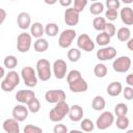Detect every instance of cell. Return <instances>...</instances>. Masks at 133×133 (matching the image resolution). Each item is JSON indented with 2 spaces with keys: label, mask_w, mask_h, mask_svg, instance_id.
<instances>
[{
  "label": "cell",
  "mask_w": 133,
  "mask_h": 133,
  "mask_svg": "<svg viewBox=\"0 0 133 133\" xmlns=\"http://www.w3.org/2000/svg\"><path fill=\"white\" fill-rule=\"evenodd\" d=\"M70 106L65 101H61L55 104V106L50 110L49 112V118L54 122V123H58L61 122L66 115H69L70 112Z\"/></svg>",
  "instance_id": "obj_1"
},
{
  "label": "cell",
  "mask_w": 133,
  "mask_h": 133,
  "mask_svg": "<svg viewBox=\"0 0 133 133\" xmlns=\"http://www.w3.org/2000/svg\"><path fill=\"white\" fill-rule=\"evenodd\" d=\"M19 83H20V75L16 71H9L6 74L5 79H3L1 82V89L10 92L15 89L16 86L19 85Z\"/></svg>",
  "instance_id": "obj_2"
},
{
  "label": "cell",
  "mask_w": 133,
  "mask_h": 133,
  "mask_svg": "<svg viewBox=\"0 0 133 133\" xmlns=\"http://www.w3.org/2000/svg\"><path fill=\"white\" fill-rule=\"evenodd\" d=\"M36 73L42 81H48L52 76L51 64L48 59L42 58L36 62Z\"/></svg>",
  "instance_id": "obj_3"
},
{
  "label": "cell",
  "mask_w": 133,
  "mask_h": 133,
  "mask_svg": "<svg viewBox=\"0 0 133 133\" xmlns=\"http://www.w3.org/2000/svg\"><path fill=\"white\" fill-rule=\"evenodd\" d=\"M21 77L28 87H34L37 84V77L35 71L31 66H24L21 70Z\"/></svg>",
  "instance_id": "obj_4"
},
{
  "label": "cell",
  "mask_w": 133,
  "mask_h": 133,
  "mask_svg": "<svg viewBox=\"0 0 133 133\" xmlns=\"http://www.w3.org/2000/svg\"><path fill=\"white\" fill-rule=\"evenodd\" d=\"M31 34L27 32H22L17 37V50L21 53H26L29 51L32 43Z\"/></svg>",
  "instance_id": "obj_5"
},
{
  "label": "cell",
  "mask_w": 133,
  "mask_h": 133,
  "mask_svg": "<svg viewBox=\"0 0 133 133\" xmlns=\"http://www.w3.org/2000/svg\"><path fill=\"white\" fill-rule=\"evenodd\" d=\"M131 68V59L129 56H119L112 62V69L116 73H127Z\"/></svg>",
  "instance_id": "obj_6"
},
{
  "label": "cell",
  "mask_w": 133,
  "mask_h": 133,
  "mask_svg": "<svg viewBox=\"0 0 133 133\" xmlns=\"http://www.w3.org/2000/svg\"><path fill=\"white\" fill-rule=\"evenodd\" d=\"M114 122V116L113 113L110 111H104L100 114V116L97 118L96 126L99 130H105L109 128Z\"/></svg>",
  "instance_id": "obj_7"
},
{
  "label": "cell",
  "mask_w": 133,
  "mask_h": 133,
  "mask_svg": "<svg viewBox=\"0 0 133 133\" xmlns=\"http://www.w3.org/2000/svg\"><path fill=\"white\" fill-rule=\"evenodd\" d=\"M76 37V31L74 29H65L63 30L60 35H59V38H58V45L60 48H63V49H66L69 48L73 41L75 39Z\"/></svg>",
  "instance_id": "obj_8"
},
{
  "label": "cell",
  "mask_w": 133,
  "mask_h": 133,
  "mask_svg": "<svg viewBox=\"0 0 133 133\" xmlns=\"http://www.w3.org/2000/svg\"><path fill=\"white\" fill-rule=\"evenodd\" d=\"M77 46L80 50H83L84 52H91L95 49V43L86 33H82L78 36Z\"/></svg>",
  "instance_id": "obj_9"
},
{
  "label": "cell",
  "mask_w": 133,
  "mask_h": 133,
  "mask_svg": "<svg viewBox=\"0 0 133 133\" xmlns=\"http://www.w3.org/2000/svg\"><path fill=\"white\" fill-rule=\"evenodd\" d=\"M52 68H53V74H54L56 79L61 80L68 75L66 74L68 65H66V62L63 59H56L53 62Z\"/></svg>",
  "instance_id": "obj_10"
},
{
  "label": "cell",
  "mask_w": 133,
  "mask_h": 133,
  "mask_svg": "<svg viewBox=\"0 0 133 133\" xmlns=\"http://www.w3.org/2000/svg\"><path fill=\"white\" fill-rule=\"evenodd\" d=\"M45 99L48 103H58L61 101H65L66 96L62 89H50L45 94Z\"/></svg>",
  "instance_id": "obj_11"
},
{
  "label": "cell",
  "mask_w": 133,
  "mask_h": 133,
  "mask_svg": "<svg viewBox=\"0 0 133 133\" xmlns=\"http://www.w3.org/2000/svg\"><path fill=\"white\" fill-rule=\"evenodd\" d=\"M116 50L114 47H103L100 50L97 51V58L101 61H107V60H111L112 58H114L116 56Z\"/></svg>",
  "instance_id": "obj_12"
},
{
  "label": "cell",
  "mask_w": 133,
  "mask_h": 133,
  "mask_svg": "<svg viewBox=\"0 0 133 133\" xmlns=\"http://www.w3.org/2000/svg\"><path fill=\"white\" fill-rule=\"evenodd\" d=\"M79 14L74 7H70L66 8L64 11V22L68 26H76L79 23Z\"/></svg>",
  "instance_id": "obj_13"
},
{
  "label": "cell",
  "mask_w": 133,
  "mask_h": 133,
  "mask_svg": "<svg viewBox=\"0 0 133 133\" xmlns=\"http://www.w3.org/2000/svg\"><path fill=\"white\" fill-rule=\"evenodd\" d=\"M29 109L28 107L25 106V104H20V105H16L12 108V117L16 118L19 122H23L28 117V113H29Z\"/></svg>",
  "instance_id": "obj_14"
},
{
  "label": "cell",
  "mask_w": 133,
  "mask_h": 133,
  "mask_svg": "<svg viewBox=\"0 0 133 133\" xmlns=\"http://www.w3.org/2000/svg\"><path fill=\"white\" fill-rule=\"evenodd\" d=\"M34 97H35V94L31 89H20L19 91H17L15 98L19 103L27 105L29 103V101L31 99H33Z\"/></svg>",
  "instance_id": "obj_15"
},
{
  "label": "cell",
  "mask_w": 133,
  "mask_h": 133,
  "mask_svg": "<svg viewBox=\"0 0 133 133\" xmlns=\"http://www.w3.org/2000/svg\"><path fill=\"white\" fill-rule=\"evenodd\" d=\"M3 130L6 133H20V125H19V121H17L16 118H7L3 122L2 124Z\"/></svg>",
  "instance_id": "obj_16"
},
{
  "label": "cell",
  "mask_w": 133,
  "mask_h": 133,
  "mask_svg": "<svg viewBox=\"0 0 133 133\" xmlns=\"http://www.w3.org/2000/svg\"><path fill=\"white\" fill-rule=\"evenodd\" d=\"M69 87L71 91L75 94H79V92H85L88 89V84L83 78H80L72 83H69Z\"/></svg>",
  "instance_id": "obj_17"
},
{
  "label": "cell",
  "mask_w": 133,
  "mask_h": 133,
  "mask_svg": "<svg viewBox=\"0 0 133 133\" xmlns=\"http://www.w3.org/2000/svg\"><path fill=\"white\" fill-rule=\"evenodd\" d=\"M17 24H18L19 28H21L23 30L28 29L31 26V18L29 16V14L25 12V11L20 12L17 17Z\"/></svg>",
  "instance_id": "obj_18"
},
{
  "label": "cell",
  "mask_w": 133,
  "mask_h": 133,
  "mask_svg": "<svg viewBox=\"0 0 133 133\" xmlns=\"http://www.w3.org/2000/svg\"><path fill=\"white\" fill-rule=\"evenodd\" d=\"M119 17H121V20L122 22L125 24V25H133V9L129 6L127 7H124L121 9L119 11Z\"/></svg>",
  "instance_id": "obj_19"
},
{
  "label": "cell",
  "mask_w": 133,
  "mask_h": 133,
  "mask_svg": "<svg viewBox=\"0 0 133 133\" xmlns=\"http://www.w3.org/2000/svg\"><path fill=\"white\" fill-rule=\"evenodd\" d=\"M69 117L72 122H79L82 119L83 117V109L80 105H73L70 108V112H69Z\"/></svg>",
  "instance_id": "obj_20"
},
{
  "label": "cell",
  "mask_w": 133,
  "mask_h": 133,
  "mask_svg": "<svg viewBox=\"0 0 133 133\" xmlns=\"http://www.w3.org/2000/svg\"><path fill=\"white\" fill-rule=\"evenodd\" d=\"M107 94L111 97H116L118 96L121 92H123V86L122 83L118 81H113L111 82L108 86H107Z\"/></svg>",
  "instance_id": "obj_21"
},
{
  "label": "cell",
  "mask_w": 133,
  "mask_h": 133,
  "mask_svg": "<svg viewBox=\"0 0 133 133\" xmlns=\"http://www.w3.org/2000/svg\"><path fill=\"white\" fill-rule=\"evenodd\" d=\"M30 33L33 37L39 38L45 33V28L43 27V25L39 22H35V23L31 24V26H30Z\"/></svg>",
  "instance_id": "obj_22"
},
{
  "label": "cell",
  "mask_w": 133,
  "mask_h": 133,
  "mask_svg": "<svg viewBox=\"0 0 133 133\" xmlns=\"http://www.w3.org/2000/svg\"><path fill=\"white\" fill-rule=\"evenodd\" d=\"M33 48L36 52L38 53H44L48 50L49 48V43L47 39L43 38V37H39V38H36V41L34 42L33 44Z\"/></svg>",
  "instance_id": "obj_23"
},
{
  "label": "cell",
  "mask_w": 133,
  "mask_h": 133,
  "mask_svg": "<svg viewBox=\"0 0 133 133\" xmlns=\"http://www.w3.org/2000/svg\"><path fill=\"white\" fill-rule=\"evenodd\" d=\"M105 106H106V101H105V99L102 96H96L92 99L91 107H92L94 110L101 111V110H103L105 108Z\"/></svg>",
  "instance_id": "obj_24"
},
{
  "label": "cell",
  "mask_w": 133,
  "mask_h": 133,
  "mask_svg": "<svg viewBox=\"0 0 133 133\" xmlns=\"http://www.w3.org/2000/svg\"><path fill=\"white\" fill-rule=\"evenodd\" d=\"M117 38L118 41L121 42H128L130 39V36H131V31L128 27L124 26V27H121L118 30H117Z\"/></svg>",
  "instance_id": "obj_25"
},
{
  "label": "cell",
  "mask_w": 133,
  "mask_h": 133,
  "mask_svg": "<svg viewBox=\"0 0 133 133\" xmlns=\"http://www.w3.org/2000/svg\"><path fill=\"white\" fill-rule=\"evenodd\" d=\"M59 32V27L57 24L55 23H48L45 27V33L48 35V36H51V37H54L58 34Z\"/></svg>",
  "instance_id": "obj_26"
},
{
  "label": "cell",
  "mask_w": 133,
  "mask_h": 133,
  "mask_svg": "<svg viewBox=\"0 0 133 133\" xmlns=\"http://www.w3.org/2000/svg\"><path fill=\"white\" fill-rule=\"evenodd\" d=\"M110 36L105 32V31H101V33H99L96 37V42L99 46L101 47H105L110 43Z\"/></svg>",
  "instance_id": "obj_27"
},
{
  "label": "cell",
  "mask_w": 133,
  "mask_h": 133,
  "mask_svg": "<svg viewBox=\"0 0 133 133\" xmlns=\"http://www.w3.org/2000/svg\"><path fill=\"white\" fill-rule=\"evenodd\" d=\"M104 7L105 5L100 2V1H95L94 3H91V5L89 6V11L91 15H95V16H98L100 15L101 12L104 11Z\"/></svg>",
  "instance_id": "obj_28"
},
{
  "label": "cell",
  "mask_w": 133,
  "mask_h": 133,
  "mask_svg": "<svg viewBox=\"0 0 133 133\" xmlns=\"http://www.w3.org/2000/svg\"><path fill=\"white\" fill-rule=\"evenodd\" d=\"M106 24H107V22H106L105 18H103V17H97L92 21V26L98 31H104Z\"/></svg>",
  "instance_id": "obj_29"
},
{
  "label": "cell",
  "mask_w": 133,
  "mask_h": 133,
  "mask_svg": "<svg viewBox=\"0 0 133 133\" xmlns=\"http://www.w3.org/2000/svg\"><path fill=\"white\" fill-rule=\"evenodd\" d=\"M68 58L72 62H77L81 58V51L79 48H72L68 51Z\"/></svg>",
  "instance_id": "obj_30"
},
{
  "label": "cell",
  "mask_w": 133,
  "mask_h": 133,
  "mask_svg": "<svg viewBox=\"0 0 133 133\" xmlns=\"http://www.w3.org/2000/svg\"><path fill=\"white\" fill-rule=\"evenodd\" d=\"M94 74L98 78H104L107 75V66L104 63H98L94 68Z\"/></svg>",
  "instance_id": "obj_31"
},
{
  "label": "cell",
  "mask_w": 133,
  "mask_h": 133,
  "mask_svg": "<svg viewBox=\"0 0 133 133\" xmlns=\"http://www.w3.org/2000/svg\"><path fill=\"white\" fill-rule=\"evenodd\" d=\"M4 66L6 69H9V70H12L15 69L17 65H18V59L14 56V55H7L5 58H4Z\"/></svg>",
  "instance_id": "obj_32"
},
{
  "label": "cell",
  "mask_w": 133,
  "mask_h": 133,
  "mask_svg": "<svg viewBox=\"0 0 133 133\" xmlns=\"http://www.w3.org/2000/svg\"><path fill=\"white\" fill-rule=\"evenodd\" d=\"M27 107L31 113H37L41 109V103H39L38 99L34 97L33 99H31L29 101V103L27 104Z\"/></svg>",
  "instance_id": "obj_33"
},
{
  "label": "cell",
  "mask_w": 133,
  "mask_h": 133,
  "mask_svg": "<svg viewBox=\"0 0 133 133\" xmlns=\"http://www.w3.org/2000/svg\"><path fill=\"white\" fill-rule=\"evenodd\" d=\"M114 113L116 116H125L128 113V106L125 103H118L114 107Z\"/></svg>",
  "instance_id": "obj_34"
},
{
  "label": "cell",
  "mask_w": 133,
  "mask_h": 133,
  "mask_svg": "<svg viewBox=\"0 0 133 133\" xmlns=\"http://www.w3.org/2000/svg\"><path fill=\"white\" fill-rule=\"evenodd\" d=\"M80 127H81V130L82 131L91 132L94 130V128H95V125H94V123L89 118H83V119H81Z\"/></svg>",
  "instance_id": "obj_35"
},
{
  "label": "cell",
  "mask_w": 133,
  "mask_h": 133,
  "mask_svg": "<svg viewBox=\"0 0 133 133\" xmlns=\"http://www.w3.org/2000/svg\"><path fill=\"white\" fill-rule=\"evenodd\" d=\"M129 118L125 115V116H117L116 118V127L119 130H126L129 127Z\"/></svg>",
  "instance_id": "obj_36"
},
{
  "label": "cell",
  "mask_w": 133,
  "mask_h": 133,
  "mask_svg": "<svg viewBox=\"0 0 133 133\" xmlns=\"http://www.w3.org/2000/svg\"><path fill=\"white\" fill-rule=\"evenodd\" d=\"M80 78H82V76H81L80 71H78V70H72L66 75L68 83H72V82H74V81H76V80H78Z\"/></svg>",
  "instance_id": "obj_37"
},
{
  "label": "cell",
  "mask_w": 133,
  "mask_h": 133,
  "mask_svg": "<svg viewBox=\"0 0 133 133\" xmlns=\"http://www.w3.org/2000/svg\"><path fill=\"white\" fill-rule=\"evenodd\" d=\"M73 4H74L73 7L78 12H81V11H83L85 6L87 5V0H73Z\"/></svg>",
  "instance_id": "obj_38"
},
{
  "label": "cell",
  "mask_w": 133,
  "mask_h": 133,
  "mask_svg": "<svg viewBox=\"0 0 133 133\" xmlns=\"http://www.w3.org/2000/svg\"><path fill=\"white\" fill-rule=\"evenodd\" d=\"M105 5H106L107 9H116L117 10V8H119V6H121V1L119 0H106Z\"/></svg>",
  "instance_id": "obj_39"
},
{
  "label": "cell",
  "mask_w": 133,
  "mask_h": 133,
  "mask_svg": "<svg viewBox=\"0 0 133 133\" xmlns=\"http://www.w3.org/2000/svg\"><path fill=\"white\" fill-rule=\"evenodd\" d=\"M24 133H43L42 128L33 125H27L24 128Z\"/></svg>",
  "instance_id": "obj_40"
},
{
  "label": "cell",
  "mask_w": 133,
  "mask_h": 133,
  "mask_svg": "<svg viewBox=\"0 0 133 133\" xmlns=\"http://www.w3.org/2000/svg\"><path fill=\"white\" fill-rule=\"evenodd\" d=\"M123 95H124V98L126 100H133V86H126L124 89H123Z\"/></svg>",
  "instance_id": "obj_41"
},
{
  "label": "cell",
  "mask_w": 133,
  "mask_h": 133,
  "mask_svg": "<svg viewBox=\"0 0 133 133\" xmlns=\"http://www.w3.org/2000/svg\"><path fill=\"white\" fill-rule=\"evenodd\" d=\"M105 17L106 19H108L109 21H114L117 19L118 17V12L116 9H107L105 11Z\"/></svg>",
  "instance_id": "obj_42"
},
{
  "label": "cell",
  "mask_w": 133,
  "mask_h": 133,
  "mask_svg": "<svg viewBox=\"0 0 133 133\" xmlns=\"http://www.w3.org/2000/svg\"><path fill=\"white\" fill-rule=\"evenodd\" d=\"M110 37H112L114 34H115V32H116V29H115V26L112 24V23H110V22H108L107 24H106V27H105V30H104Z\"/></svg>",
  "instance_id": "obj_43"
},
{
  "label": "cell",
  "mask_w": 133,
  "mask_h": 133,
  "mask_svg": "<svg viewBox=\"0 0 133 133\" xmlns=\"http://www.w3.org/2000/svg\"><path fill=\"white\" fill-rule=\"evenodd\" d=\"M69 130L66 128V126L62 125V124H58V125H55L54 128H53V132L54 133H66Z\"/></svg>",
  "instance_id": "obj_44"
},
{
  "label": "cell",
  "mask_w": 133,
  "mask_h": 133,
  "mask_svg": "<svg viewBox=\"0 0 133 133\" xmlns=\"http://www.w3.org/2000/svg\"><path fill=\"white\" fill-rule=\"evenodd\" d=\"M6 19V11L3 8H0V24H2Z\"/></svg>",
  "instance_id": "obj_45"
},
{
  "label": "cell",
  "mask_w": 133,
  "mask_h": 133,
  "mask_svg": "<svg viewBox=\"0 0 133 133\" xmlns=\"http://www.w3.org/2000/svg\"><path fill=\"white\" fill-rule=\"evenodd\" d=\"M59 3L63 7H69L73 3V0H59Z\"/></svg>",
  "instance_id": "obj_46"
},
{
  "label": "cell",
  "mask_w": 133,
  "mask_h": 133,
  "mask_svg": "<svg viewBox=\"0 0 133 133\" xmlns=\"http://www.w3.org/2000/svg\"><path fill=\"white\" fill-rule=\"evenodd\" d=\"M126 82H127L128 85L133 86V74H129V75L126 77Z\"/></svg>",
  "instance_id": "obj_47"
},
{
  "label": "cell",
  "mask_w": 133,
  "mask_h": 133,
  "mask_svg": "<svg viewBox=\"0 0 133 133\" xmlns=\"http://www.w3.org/2000/svg\"><path fill=\"white\" fill-rule=\"evenodd\" d=\"M127 47L130 51H133V38H130L128 42H127Z\"/></svg>",
  "instance_id": "obj_48"
},
{
  "label": "cell",
  "mask_w": 133,
  "mask_h": 133,
  "mask_svg": "<svg viewBox=\"0 0 133 133\" xmlns=\"http://www.w3.org/2000/svg\"><path fill=\"white\" fill-rule=\"evenodd\" d=\"M46 4H49V5H53L57 2V0H44Z\"/></svg>",
  "instance_id": "obj_49"
},
{
  "label": "cell",
  "mask_w": 133,
  "mask_h": 133,
  "mask_svg": "<svg viewBox=\"0 0 133 133\" xmlns=\"http://www.w3.org/2000/svg\"><path fill=\"white\" fill-rule=\"evenodd\" d=\"M0 71H1V74H0V78H3V77L5 76V72H4V68H3V66H1V69H0Z\"/></svg>",
  "instance_id": "obj_50"
},
{
  "label": "cell",
  "mask_w": 133,
  "mask_h": 133,
  "mask_svg": "<svg viewBox=\"0 0 133 133\" xmlns=\"http://www.w3.org/2000/svg\"><path fill=\"white\" fill-rule=\"evenodd\" d=\"M124 3H126V4H130V3H132L133 2V0H122Z\"/></svg>",
  "instance_id": "obj_51"
},
{
  "label": "cell",
  "mask_w": 133,
  "mask_h": 133,
  "mask_svg": "<svg viewBox=\"0 0 133 133\" xmlns=\"http://www.w3.org/2000/svg\"><path fill=\"white\" fill-rule=\"evenodd\" d=\"M133 132V130H128V133H132Z\"/></svg>",
  "instance_id": "obj_52"
},
{
  "label": "cell",
  "mask_w": 133,
  "mask_h": 133,
  "mask_svg": "<svg viewBox=\"0 0 133 133\" xmlns=\"http://www.w3.org/2000/svg\"><path fill=\"white\" fill-rule=\"evenodd\" d=\"M91 1H94V2H95V1H97V0H91Z\"/></svg>",
  "instance_id": "obj_53"
},
{
  "label": "cell",
  "mask_w": 133,
  "mask_h": 133,
  "mask_svg": "<svg viewBox=\"0 0 133 133\" xmlns=\"http://www.w3.org/2000/svg\"><path fill=\"white\" fill-rule=\"evenodd\" d=\"M11 1H15V0H11Z\"/></svg>",
  "instance_id": "obj_54"
}]
</instances>
